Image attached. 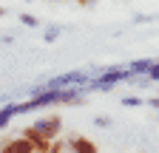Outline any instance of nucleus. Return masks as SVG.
Instances as JSON below:
<instances>
[{
    "mask_svg": "<svg viewBox=\"0 0 159 153\" xmlns=\"http://www.w3.org/2000/svg\"><path fill=\"white\" fill-rule=\"evenodd\" d=\"M60 125H63V122H60V116H46V119H40L34 128H37V133H40L43 139H48V142H51L57 133H60Z\"/></svg>",
    "mask_w": 159,
    "mask_h": 153,
    "instance_id": "1",
    "label": "nucleus"
},
{
    "mask_svg": "<svg viewBox=\"0 0 159 153\" xmlns=\"http://www.w3.org/2000/svg\"><path fill=\"white\" fill-rule=\"evenodd\" d=\"M0 153H37V147H34V142H29L26 136H20V139L6 142L3 147H0Z\"/></svg>",
    "mask_w": 159,
    "mask_h": 153,
    "instance_id": "2",
    "label": "nucleus"
},
{
    "mask_svg": "<svg viewBox=\"0 0 159 153\" xmlns=\"http://www.w3.org/2000/svg\"><path fill=\"white\" fill-rule=\"evenodd\" d=\"M68 147L74 153H97V145L91 139H85V136H71L68 139Z\"/></svg>",
    "mask_w": 159,
    "mask_h": 153,
    "instance_id": "3",
    "label": "nucleus"
},
{
    "mask_svg": "<svg viewBox=\"0 0 159 153\" xmlns=\"http://www.w3.org/2000/svg\"><path fill=\"white\" fill-rule=\"evenodd\" d=\"M17 113V105H9V108H3L0 111V128H6L9 122H11V116Z\"/></svg>",
    "mask_w": 159,
    "mask_h": 153,
    "instance_id": "4",
    "label": "nucleus"
},
{
    "mask_svg": "<svg viewBox=\"0 0 159 153\" xmlns=\"http://www.w3.org/2000/svg\"><path fill=\"white\" fill-rule=\"evenodd\" d=\"M122 105H128V108H136V105H142V99H136V97H125V99H122Z\"/></svg>",
    "mask_w": 159,
    "mask_h": 153,
    "instance_id": "5",
    "label": "nucleus"
},
{
    "mask_svg": "<svg viewBox=\"0 0 159 153\" xmlns=\"http://www.w3.org/2000/svg\"><path fill=\"white\" fill-rule=\"evenodd\" d=\"M23 23H26V26H37V17H31V14H23Z\"/></svg>",
    "mask_w": 159,
    "mask_h": 153,
    "instance_id": "6",
    "label": "nucleus"
},
{
    "mask_svg": "<svg viewBox=\"0 0 159 153\" xmlns=\"http://www.w3.org/2000/svg\"><path fill=\"white\" fill-rule=\"evenodd\" d=\"M151 105H153V108L159 111V97H153V99H151Z\"/></svg>",
    "mask_w": 159,
    "mask_h": 153,
    "instance_id": "7",
    "label": "nucleus"
}]
</instances>
